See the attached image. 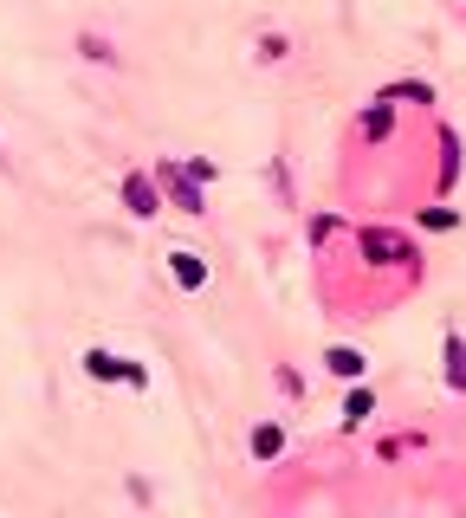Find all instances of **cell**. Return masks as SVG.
Masks as SVG:
<instances>
[{"label": "cell", "instance_id": "52a82bcc", "mask_svg": "<svg viewBox=\"0 0 466 518\" xmlns=\"http://www.w3.org/2000/svg\"><path fill=\"white\" fill-rule=\"evenodd\" d=\"M324 363H331L337 376H363V350H344V344H337V350H331V357H324Z\"/></svg>", "mask_w": 466, "mask_h": 518}, {"label": "cell", "instance_id": "ba28073f", "mask_svg": "<svg viewBox=\"0 0 466 518\" xmlns=\"http://www.w3.org/2000/svg\"><path fill=\"white\" fill-rule=\"evenodd\" d=\"M363 415H376V395H369V389H356L350 402H344V421H363Z\"/></svg>", "mask_w": 466, "mask_h": 518}, {"label": "cell", "instance_id": "3957f363", "mask_svg": "<svg viewBox=\"0 0 466 518\" xmlns=\"http://www.w3.org/2000/svg\"><path fill=\"white\" fill-rule=\"evenodd\" d=\"M162 182L175 188V208H182V214H201V188H195V175H188V169H162Z\"/></svg>", "mask_w": 466, "mask_h": 518}, {"label": "cell", "instance_id": "9c48e42d", "mask_svg": "<svg viewBox=\"0 0 466 518\" xmlns=\"http://www.w3.org/2000/svg\"><path fill=\"white\" fill-rule=\"evenodd\" d=\"M253 454H259V460H272V454H279V428H272V421L253 434Z\"/></svg>", "mask_w": 466, "mask_h": 518}, {"label": "cell", "instance_id": "8992f818", "mask_svg": "<svg viewBox=\"0 0 466 518\" xmlns=\"http://www.w3.org/2000/svg\"><path fill=\"white\" fill-rule=\"evenodd\" d=\"M447 383L466 389V344H460V337H447Z\"/></svg>", "mask_w": 466, "mask_h": 518}, {"label": "cell", "instance_id": "7a4b0ae2", "mask_svg": "<svg viewBox=\"0 0 466 518\" xmlns=\"http://www.w3.org/2000/svg\"><path fill=\"white\" fill-rule=\"evenodd\" d=\"M363 253L382 259V266H395V259H408V240H402V234H382V227H369V234H363Z\"/></svg>", "mask_w": 466, "mask_h": 518}, {"label": "cell", "instance_id": "277c9868", "mask_svg": "<svg viewBox=\"0 0 466 518\" xmlns=\"http://www.w3.org/2000/svg\"><path fill=\"white\" fill-rule=\"evenodd\" d=\"M123 201H130V214H156V182H149V175H130V182H123Z\"/></svg>", "mask_w": 466, "mask_h": 518}, {"label": "cell", "instance_id": "5b68a950", "mask_svg": "<svg viewBox=\"0 0 466 518\" xmlns=\"http://www.w3.org/2000/svg\"><path fill=\"white\" fill-rule=\"evenodd\" d=\"M175 285H182V292H201V285H208V266H201V253H175Z\"/></svg>", "mask_w": 466, "mask_h": 518}, {"label": "cell", "instance_id": "6da1fadb", "mask_svg": "<svg viewBox=\"0 0 466 518\" xmlns=\"http://www.w3.org/2000/svg\"><path fill=\"white\" fill-rule=\"evenodd\" d=\"M85 376H98V383H136V389H143V383H149V376H143V370H136V363H123V357H111V350H91V357H85Z\"/></svg>", "mask_w": 466, "mask_h": 518}]
</instances>
